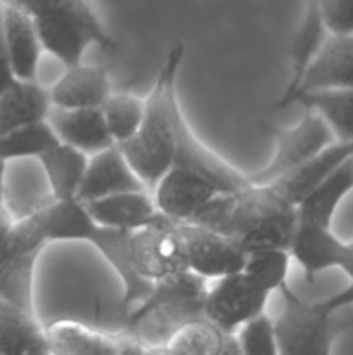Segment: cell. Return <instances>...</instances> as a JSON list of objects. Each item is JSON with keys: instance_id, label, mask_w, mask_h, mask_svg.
<instances>
[{"instance_id": "6", "label": "cell", "mask_w": 353, "mask_h": 355, "mask_svg": "<svg viewBox=\"0 0 353 355\" xmlns=\"http://www.w3.org/2000/svg\"><path fill=\"white\" fill-rule=\"evenodd\" d=\"M336 141L324 118L311 110H305L303 118L293 127L277 128L275 151L270 162L255 173H249L253 184H273L287 173L310 162L314 156Z\"/></svg>"}, {"instance_id": "12", "label": "cell", "mask_w": 353, "mask_h": 355, "mask_svg": "<svg viewBox=\"0 0 353 355\" xmlns=\"http://www.w3.org/2000/svg\"><path fill=\"white\" fill-rule=\"evenodd\" d=\"M51 352L59 355H123L147 354L149 350L123 333H107L71 321H59L47 328Z\"/></svg>"}, {"instance_id": "17", "label": "cell", "mask_w": 353, "mask_h": 355, "mask_svg": "<svg viewBox=\"0 0 353 355\" xmlns=\"http://www.w3.org/2000/svg\"><path fill=\"white\" fill-rule=\"evenodd\" d=\"M130 231L97 225L96 232L89 241L106 259V262L118 274L121 284H123V300H121V312L123 314L137 304H141L152 288L151 281L144 279L135 269L130 253Z\"/></svg>"}, {"instance_id": "19", "label": "cell", "mask_w": 353, "mask_h": 355, "mask_svg": "<svg viewBox=\"0 0 353 355\" xmlns=\"http://www.w3.org/2000/svg\"><path fill=\"white\" fill-rule=\"evenodd\" d=\"M47 120L54 127L59 141L87 153L89 156L114 146L100 107L61 110L52 106Z\"/></svg>"}, {"instance_id": "28", "label": "cell", "mask_w": 353, "mask_h": 355, "mask_svg": "<svg viewBox=\"0 0 353 355\" xmlns=\"http://www.w3.org/2000/svg\"><path fill=\"white\" fill-rule=\"evenodd\" d=\"M324 118L336 141H353V89H322L305 92L294 101Z\"/></svg>"}, {"instance_id": "10", "label": "cell", "mask_w": 353, "mask_h": 355, "mask_svg": "<svg viewBox=\"0 0 353 355\" xmlns=\"http://www.w3.org/2000/svg\"><path fill=\"white\" fill-rule=\"evenodd\" d=\"M173 165L183 166L210 180L220 193H234L249 186V173L241 172L204 144L187 123L183 111L176 116V151Z\"/></svg>"}, {"instance_id": "4", "label": "cell", "mask_w": 353, "mask_h": 355, "mask_svg": "<svg viewBox=\"0 0 353 355\" xmlns=\"http://www.w3.org/2000/svg\"><path fill=\"white\" fill-rule=\"evenodd\" d=\"M208 279L192 270L152 283L147 297L125 312V329L149 352L161 347L194 319L204 318Z\"/></svg>"}, {"instance_id": "37", "label": "cell", "mask_w": 353, "mask_h": 355, "mask_svg": "<svg viewBox=\"0 0 353 355\" xmlns=\"http://www.w3.org/2000/svg\"><path fill=\"white\" fill-rule=\"evenodd\" d=\"M6 166L7 163L0 162V218L9 217V208L6 203Z\"/></svg>"}, {"instance_id": "27", "label": "cell", "mask_w": 353, "mask_h": 355, "mask_svg": "<svg viewBox=\"0 0 353 355\" xmlns=\"http://www.w3.org/2000/svg\"><path fill=\"white\" fill-rule=\"evenodd\" d=\"M159 352L197 355H239L235 335L225 333L206 318L194 319L179 329Z\"/></svg>"}, {"instance_id": "9", "label": "cell", "mask_w": 353, "mask_h": 355, "mask_svg": "<svg viewBox=\"0 0 353 355\" xmlns=\"http://www.w3.org/2000/svg\"><path fill=\"white\" fill-rule=\"evenodd\" d=\"M175 227L182 236L187 266L194 274L215 281L242 270L248 252L234 239L196 222H175Z\"/></svg>"}, {"instance_id": "16", "label": "cell", "mask_w": 353, "mask_h": 355, "mask_svg": "<svg viewBox=\"0 0 353 355\" xmlns=\"http://www.w3.org/2000/svg\"><path fill=\"white\" fill-rule=\"evenodd\" d=\"M48 92L54 107L78 110V107H100L113 89H111L107 68L76 62L66 66V71L59 76Z\"/></svg>"}, {"instance_id": "35", "label": "cell", "mask_w": 353, "mask_h": 355, "mask_svg": "<svg viewBox=\"0 0 353 355\" xmlns=\"http://www.w3.org/2000/svg\"><path fill=\"white\" fill-rule=\"evenodd\" d=\"M320 305L325 311L331 312V314H336V312L341 311V309L353 305V281H350V286L345 288L343 291H339V293H336L334 297L327 298V300H322Z\"/></svg>"}, {"instance_id": "14", "label": "cell", "mask_w": 353, "mask_h": 355, "mask_svg": "<svg viewBox=\"0 0 353 355\" xmlns=\"http://www.w3.org/2000/svg\"><path fill=\"white\" fill-rule=\"evenodd\" d=\"M142 189L147 187L132 168L118 144H114L89 156V165L76 200L89 203L111 194Z\"/></svg>"}, {"instance_id": "26", "label": "cell", "mask_w": 353, "mask_h": 355, "mask_svg": "<svg viewBox=\"0 0 353 355\" xmlns=\"http://www.w3.org/2000/svg\"><path fill=\"white\" fill-rule=\"evenodd\" d=\"M45 173L51 194L54 200H76L85 177L89 155L66 142L57 146L38 158Z\"/></svg>"}, {"instance_id": "22", "label": "cell", "mask_w": 353, "mask_h": 355, "mask_svg": "<svg viewBox=\"0 0 353 355\" xmlns=\"http://www.w3.org/2000/svg\"><path fill=\"white\" fill-rule=\"evenodd\" d=\"M51 110V92L38 83V78H16L0 94V135L47 120Z\"/></svg>"}, {"instance_id": "25", "label": "cell", "mask_w": 353, "mask_h": 355, "mask_svg": "<svg viewBox=\"0 0 353 355\" xmlns=\"http://www.w3.org/2000/svg\"><path fill=\"white\" fill-rule=\"evenodd\" d=\"M42 250L0 248V298L24 309L35 311V270Z\"/></svg>"}, {"instance_id": "29", "label": "cell", "mask_w": 353, "mask_h": 355, "mask_svg": "<svg viewBox=\"0 0 353 355\" xmlns=\"http://www.w3.org/2000/svg\"><path fill=\"white\" fill-rule=\"evenodd\" d=\"M59 142L61 141L51 121H35L0 135V162L9 163L24 158L38 159Z\"/></svg>"}, {"instance_id": "34", "label": "cell", "mask_w": 353, "mask_h": 355, "mask_svg": "<svg viewBox=\"0 0 353 355\" xmlns=\"http://www.w3.org/2000/svg\"><path fill=\"white\" fill-rule=\"evenodd\" d=\"M16 80L12 64H10L9 51H7L6 35H3V3L0 2V94Z\"/></svg>"}, {"instance_id": "1", "label": "cell", "mask_w": 353, "mask_h": 355, "mask_svg": "<svg viewBox=\"0 0 353 355\" xmlns=\"http://www.w3.org/2000/svg\"><path fill=\"white\" fill-rule=\"evenodd\" d=\"M298 220V203L282 189L251 182L234 193H218L190 222L215 229L251 252L289 248Z\"/></svg>"}, {"instance_id": "15", "label": "cell", "mask_w": 353, "mask_h": 355, "mask_svg": "<svg viewBox=\"0 0 353 355\" xmlns=\"http://www.w3.org/2000/svg\"><path fill=\"white\" fill-rule=\"evenodd\" d=\"M83 205L99 227L130 232L154 224L161 215L149 189L125 191Z\"/></svg>"}, {"instance_id": "31", "label": "cell", "mask_w": 353, "mask_h": 355, "mask_svg": "<svg viewBox=\"0 0 353 355\" xmlns=\"http://www.w3.org/2000/svg\"><path fill=\"white\" fill-rule=\"evenodd\" d=\"M100 110L114 144H121L137 134L144 118L145 101L128 92H111Z\"/></svg>"}, {"instance_id": "5", "label": "cell", "mask_w": 353, "mask_h": 355, "mask_svg": "<svg viewBox=\"0 0 353 355\" xmlns=\"http://www.w3.org/2000/svg\"><path fill=\"white\" fill-rule=\"evenodd\" d=\"M277 293L282 298V309L273 319L279 355H327L338 326L331 312L320 302H307L298 297L289 284Z\"/></svg>"}, {"instance_id": "23", "label": "cell", "mask_w": 353, "mask_h": 355, "mask_svg": "<svg viewBox=\"0 0 353 355\" xmlns=\"http://www.w3.org/2000/svg\"><path fill=\"white\" fill-rule=\"evenodd\" d=\"M3 35L16 78L37 80L45 49L33 19L17 7L3 3Z\"/></svg>"}, {"instance_id": "33", "label": "cell", "mask_w": 353, "mask_h": 355, "mask_svg": "<svg viewBox=\"0 0 353 355\" xmlns=\"http://www.w3.org/2000/svg\"><path fill=\"white\" fill-rule=\"evenodd\" d=\"M318 9L329 33H353V0H318Z\"/></svg>"}, {"instance_id": "3", "label": "cell", "mask_w": 353, "mask_h": 355, "mask_svg": "<svg viewBox=\"0 0 353 355\" xmlns=\"http://www.w3.org/2000/svg\"><path fill=\"white\" fill-rule=\"evenodd\" d=\"M26 12L37 26L45 52L64 66L82 62L90 47L111 51L116 40L93 0H0Z\"/></svg>"}, {"instance_id": "24", "label": "cell", "mask_w": 353, "mask_h": 355, "mask_svg": "<svg viewBox=\"0 0 353 355\" xmlns=\"http://www.w3.org/2000/svg\"><path fill=\"white\" fill-rule=\"evenodd\" d=\"M353 191V156L329 173L298 203L300 220L332 227L339 205Z\"/></svg>"}, {"instance_id": "7", "label": "cell", "mask_w": 353, "mask_h": 355, "mask_svg": "<svg viewBox=\"0 0 353 355\" xmlns=\"http://www.w3.org/2000/svg\"><path fill=\"white\" fill-rule=\"evenodd\" d=\"M130 253L137 272L156 283L189 270L183 239L175 222L159 215L154 224L130 234Z\"/></svg>"}, {"instance_id": "8", "label": "cell", "mask_w": 353, "mask_h": 355, "mask_svg": "<svg viewBox=\"0 0 353 355\" xmlns=\"http://www.w3.org/2000/svg\"><path fill=\"white\" fill-rule=\"evenodd\" d=\"M270 297L272 295L253 284L242 270L228 274L215 279L213 286H208L204 318L225 333L235 335L249 319L265 312Z\"/></svg>"}, {"instance_id": "13", "label": "cell", "mask_w": 353, "mask_h": 355, "mask_svg": "<svg viewBox=\"0 0 353 355\" xmlns=\"http://www.w3.org/2000/svg\"><path fill=\"white\" fill-rule=\"evenodd\" d=\"M322 89H353V33L329 35L298 83L287 107L301 94Z\"/></svg>"}, {"instance_id": "20", "label": "cell", "mask_w": 353, "mask_h": 355, "mask_svg": "<svg viewBox=\"0 0 353 355\" xmlns=\"http://www.w3.org/2000/svg\"><path fill=\"white\" fill-rule=\"evenodd\" d=\"M329 31L325 28L324 19H322L320 9H318V0H307L305 2L303 16H301L298 30L294 33L293 40L289 45V62H291V80L277 103L273 104V110L282 111L287 110V103H289L291 96L296 90L298 83L303 78L305 71L314 61L317 52L327 40Z\"/></svg>"}, {"instance_id": "36", "label": "cell", "mask_w": 353, "mask_h": 355, "mask_svg": "<svg viewBox=\"0 0 353 355\" xmlns=\"http://www.w3.org/2000/svg\"><path fill=\"white\" fill-rule=\"evenodd\" d=\"M339 269L350 277V281H353V239L352 241L345 243V252H343L341 263H339Z\"/></svg>"}, {"instance_id": "21", "label": "cell", "mask_w": 353, "mask_h": 355, "mask_svg": "<svg viewBox=\"0 0 353 355\" xmlns=\"http://www.w3.org/2000/svg\"><path fill=\"white\" fill-rule=\"evenodd\" d=\"M45 354H52L51 342L38 315L0 298V355Z\"/></svg>"}, {"instance_id": "32", "label": "cell", "mask_w": 353, "mask_h": 355, "mask_svg": "<svg viewBox=\"0 0 353 355\" xmlns=\"http://www.w3.org/2000/svg\"><path fill=\"white\" fill-rule=\"evenodd\" d=\"M235 340L241 354L246 355H279L275 324L270 315L262 312L249 319L235 331Z\"/></svg>"}, {"instance_id": "30", "label": "cell", "mask_w": 353, "mask_h": 355, "mask_svg": "<svg viewBox=\"0 0 353 355\" xmlns=\"http://www.w3.org/2000/svg\"><path fill=\"white\" fill-rule=\"evenodd\" d=\"M291 260L293 259L287 248L251 250L246 257L242 272L260 290L272 295L287 284Z\"/></svg>"}, {"instance_id": "2", "label": "cell", "mask_w": 353, "mask_h": 355, "mask_svg": "<svg viewBox=\"0 0 353 355\" xmlns=\"http://www.w3.org/2000/svg\"><path fill=\"white\" fill-rule=\"evenodd\" d=\"M185 47L176 42L166 54L145 97V111L137 134L118 144L132 168L152 193L158 180L175 162L176 116L182 111L179 99V71Z\"/></svg>"}, {"instance_id": "18", "label": "cell", "mask_w": 353, "mask_h": 355, "mask_svg": "<svg viewBox=\"0 0 353 355\" xmlns=\"http://www.w3.org/2000/svg\"><path fill=\"white\" fill-rule=\"evenodd\" d=\"M291 259L303 269L307 281H315L318 274L339 269L345 241L332 232V227L298 220L296 231L289 243Z\"/></svg>"}, {"instance_id": "11", "label": "cell", "mask_w": 353, "mask_h": 355, "mask_svg": "<svg viewBox=\"0 0 353 355\" xmlns=\"http://www.w3.org/2000/svg\"><path fill=\"white\" fill-rule=\"evenodd\" d=\"M220 191L199 173L173 165L152 189L159 214L173 222H190Z\"/></svg>"}]
</instances>
